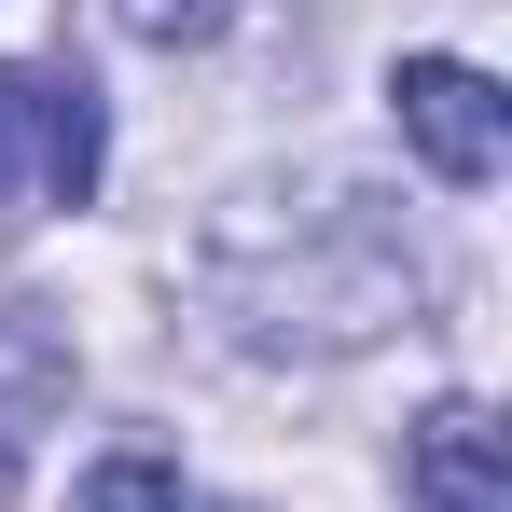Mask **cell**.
<instances>
[{"label": "cell", "instance_id": "3957f363", "mask_svg": "<svg viewBox=\"0 0 512 512\" xmlns=\"http://www.w3.org/2000/svg\"><path fill=\"white\" fill-rule=\"evenodd\" d=\"M512 499V443L485 402H443V416L416 429V512H499Z\"/></svg>", "mask_w": 512, "mask_h": 512}, {"label": "cell", "instance_id": "8992f818", "mask_svg": "<svg viewBox=\"0 0 512 512\" xmlns=\"http://www.w3.org/2000/svg\"><path fill=\"white\" fill-rule=\"evenodd\" d=\"M111 14H125L139 42H208V28H222L236 0H111Z\"/></svg>", "mask_w": 512, "mask_h": 512}, {"label": "cell", "instance_id": "277c9868", "mask_svg": "<svg viewBox=\"0 0 512 512\" xmlns=\"http://www.w3.org/2000/svg\"><path fill=\"white\" fill-rule=\"evenodd\" d=\"M70 388V360H56V333L42 319H0V499H14V471H28V416Z\"/></svg>", "mask_w": 512, "mask_h": 512}, {"label": "cell", "instance_id": "5b68a950", "mask_svg": "<svg viewBox=\"0 0 512 512\" xmlns=\"http://www.w3.org/2000/svg\"><path fill=\"white\" fill-rule=\"evenodd\" d=\"M70 512H180V457L167 443H111L84 485H70Z\"/></svg>", "mask_w": 512, "mask_h": 512}, {"label": "cell", "instance_id": "7a4b0ae2", "mask_svg": "<svg viewBox=\"0 0 512 512\" xmlns=\"http://www.w3.org/2000/svg\"><path fill=\"white\" fill-rule=\"evenodd\" d=\"M402 139H416L429 180H457V194H485L499 180V84L471 70V56H402Z\"/></svg>", "mask_w": 512, "mask_h": 512}, {"label": "cell", "instance_id": "6da1fadb", "mask_svg": "<svg viewBox=\"0 0 512 512\" xmlns=\"http://www.w3.org/2000/svg\"><path fill=\"white\" fill-rule=\"evenodd\" d=\"M84 208L97 194V84L84 70H0V208Z\"/></svg>", "mask_w": 512, "mask_h": 512}]
</instances>
